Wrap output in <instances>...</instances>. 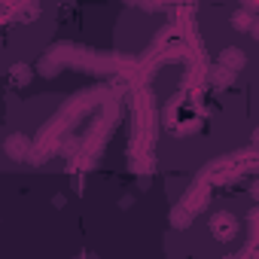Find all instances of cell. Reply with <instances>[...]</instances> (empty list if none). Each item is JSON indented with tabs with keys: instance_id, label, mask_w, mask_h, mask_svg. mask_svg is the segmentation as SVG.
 <instances>
[{
	"instance_id": "1",
	"label": "cell",
	"mask_w": 259,
	"mask_h": 259,
	"mask_svg": "<svg viewBox=\"0 0 259 259\" xmlns=\"http://www.w3.org/2000/svg\"><path fill=\"white\" fill-rule=\"evenodd\" d=\"M210 229L217 232V238L226 241V238L235 235V217H232V213H217V217L210 220Z\"/></svg>"
},
{
	"instance_id": "2",
	"label": "cell",
	"mask_w": 259,
	"mask_h": 259,
	"mask_svg": "<svg viewBox=\"0 0 259 259\" xmlns=\"http://www.w3.org/2000/svg\"><path fill=\"white\" fill-rule=\"evenodd\" d=\"M220 64L229 67V70H241V67H244V52H241V49H226V52L220 55Z\"/></svg>"
},
{
	"instance_id": "3",
	"label": "cell",
	"mask_w": 259,
	"mask_h": 259,
	"mask_svg": "<svg viewBox=\"0 0 259 259\" xmlns=\"http://www.w3.org/2000/svg\"><path fill=\"white\" fill-rule=\"evenodd\" d=\"M232 25H235L238 31H247V28H253V16H247V13H235Z\"/></svg>"
},
{
	"instance_id": "4",
	"label": "cell",
	"mask_w": 259,
	"mask_h": 259,
	"mask_svg": "<svg viewBox=\"0 0 259 259\" xmlns=\"http://www.w3.org/2000/svg\"><path fill=\"white\" fill-rule=\"evenodd\" d=\"M7 150H10V156H25V141H16V138H13V141L7 144Z\"/></svg>"
}]
</instances>
